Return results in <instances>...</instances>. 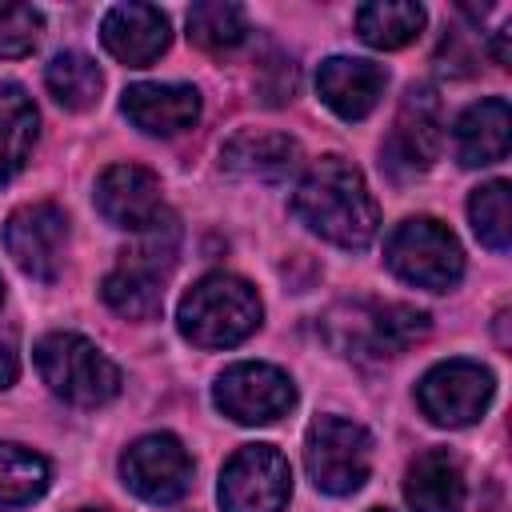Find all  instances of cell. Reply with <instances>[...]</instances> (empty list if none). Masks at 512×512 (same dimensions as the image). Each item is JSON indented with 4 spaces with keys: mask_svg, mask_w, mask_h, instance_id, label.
Returning a JSON list of instances; mask_svg holds the SVG:
<instances>
[{
    "mask_svg": "<svg viewBox=\"0 0 512 512\" xmlns=\"http://www.w3.org/2000/svg\"><path fill=\"white\" fill-rule=\"evenodd\" d=\"M292 212L340 248H368L380 224L364 172L344 156H324L304 172L292 192Z\"/></svg>",
    "mask_w": 512,
    "mask_h": 512,
    "instance_id": "1",
    "label": "cell"
},
{
    "mask_svg": "<svg viewBox=\"0 0 512 512\" xmlns=\"http://www.w3.org/2000/svg\"><path fill=\"white\" fill-rule=\"evenodd\" d=\"M176 248H180V224L172 212H164L156 224L136 232V244L104 276V284H100L104 304L116 316L152 320L164 304V280L176 268Z\"/></svg>",
    "mask_w": 512,
    "mask_h": 512,
    "instance_id": "2",
    "label": "cell"
},
{
    "mask_svg": "<svg viewBox=\"0 0 512 512\" xmlns=\"http://www.w3.org/2000/svg\"><path fill=\"white\" fill-rule=\"evenodd\" d=\"M260 316L264 308L248 280L212 272L184 292L176 324L180 336L192 340L196 348H232L260 328Z\"/></svg>",
    "mask_w": 512,
    "mask_h": 512,
    "instance_id": "3",
    "label": "cell"
},
{
    "mask_svg": "<svg viewBox=\"0 0 512 512\" xmlns=\"http://www.w3.org/2000/svg\"><path fill=\"white\" fill-rule=\"evenodd\" d=\"M36 368L48 392L76 408H100L120 392V368L76 332L44 336L36 344Z\"/></svg>",
    "mask_w": 512,
    "mask_h": 512,
    "instance_id": "4",
    "label": "cell"
},
{
    "mask_svg": "<svg viewBox=\"0 0 512 512\" xmlns=\"http://www.w3.org/2000/svg\"><path fill=\"white\" fill-rule=\"evenodd\" d=\"M384 260L404 284H416L428 292H448L464 276L460 240L448 232V224L432 216L400 220L384 244Z\"/></svg>",
    "mask_w": 512,
    "mask_h": 512,
    "instance_id": "5",
    "label": "cell"
},
{
    "mask_svg": "<svg viewBox=\"0 0 512 512\" xmlns=\"http://www.w3.org/2000/svg\"><path fill=\"white\" fill-rule=\"evenodd\" d=\"M304 464L320 492L348 496L372 472V436L344 416H316L304 436Z\"/></svg>",
    "mask_w": 512,
    "mask_h": 512,
    "instance_id": "6",
    "label": "cell"
},
{
    "mask_svg": "<svg viewBox=\"0 0 512 512\" xmlns=\"http://www.w3.org/2000/svg\"><path fill=\"white\" fill-rule=\"evenodd\" d=\"M496 380L484 364L476 360H444L436 368H428L416 384V404L420 412L440 424V428H464L476 424L488 404H492Z\"/></svg>",
    "mask_w": 512,
    "mask_h": 512,
    "instance_id": "7",
    "label": "cell"
},
{
    "mask_svg": "<svg viewBox=\"0 0 512 512\" xmlns=\"http://www.w3.org/2000/svg\"><path fill=\"white\" fill-rule=\"evenodd\" d=\"M292 496V468L272 444H244L220 472L224 512H284Z\"/></svg>",
    "mask_w": 512,
    "mask_h": 512,
    "instance_id": "8",
    "label": "cell"
},
{
    "mask_svg": "<svg viewBox=\"0 0 512 512\" xmlns=\"http://www.w3.org/2000/svg\"><path fill=\"white\" fill-rule=\"evenodd\" d=\"M212 400L236 424H272L296 408V384L276 364L244 360L216 376Z\"/></svg>",
    "mask_w": 512,
    "mask_h": 512,
    "instance_id": "9",
    "label": "cell"
},
{
    "mask_svg": "<svg viewBox=\"0 0 512 512\" xmlns=\"http://www.w3.org/2000/svg\"><path fill=\"white\" fill-rule=\"evenodd\" d=\"M124 484L148 504H176L192 488V456L172 432H148L120 456Z\"/></svg>",
    "mask_w": 512,
    "mask_h": 512,
    "instance_id": "10",
    "label": "cell"
},
{
    "mask_svg": "<svg viewBox=\"0 0 512 512\" xmlns=\"http://www.w3.org/2000/svg\"><path fill=\"white\" fill-rule=\"evenodd\" d=\"M4 248L16 268L32 280H56L68 248V216L52 200H36L16 208L4 220Z\"/></svg>",
    "mask_w": 512,
    "mask_h": 512,
    "instance_id": "11",
    "label": "cell"
},
{
    "mask_svg": "<svg viewBox=\"0 0 512 512\" xmlns=\"http://www.w3.org/2000/svg\"><path fill=\"white\" fill-rule=\"evenodd\" d=\"M444 140V120H440V96L428 84H412L400 100L396 128L388 136V168L392 172H424Z\"/></svg>",
    "mask_w": 512,
    "mask_h": 512,
    "instance_id": "12",
    "label": "cell"
},
{
    "mask_svg": "<svg viewBox=\"0 0 512 512\" xmlns=\"http://www.w3.org/2000/svg\"><path fill=\"white\" fill-rule=\"evenodd\" d=\"M96 208L112 228H124V232H144L168 212L160 196V180L144 164L104 168V176L96 180Z\"/></svg>",
    "mask_w": 512,
    "mask_h": 512,
    "instance_id": "13",
    "label": "cell"
},
{
    "mask_svg": "<svg viewBox=\"0 0 512 512\" xmlns=\"http://www.w3.org/2000/svg\"><path fill=\"white\" fill-rule=\"evenodd\" d=\"M100 40L104 48L128 64V68H148L152 60H160L168 52L172 40V24L160 8L152 4H116L104 12L100 24Z\"/></svg>",
    "mask_w": 512,
    "mask_h": 512,
    "instance_id": "14",
    "label": "cell"
},
{
    "mask_svg": "<svg viewBox=\"0 0 512 512\" xmlns=\"http://www.w3.org/2000/svg\"><path fill=\"white\" fill-rule=\"evenodd\" d=\"M384 84V68L360 56H332L316 72V92L340 120H364L380 104Z\"/></svg>",
    "mask_w": 512,
    "mask_h": 512,
    "instance_id": "15",
    "label": "cell"
},
{
    "mask_svg": "<svg viewBox=\"0 0 512 512\" xmlns=\"http://www.w3.org/2000/svg\"><path fill=\"white\" fill-rule=\"evenodd\" d=\"M120 112L148 136H176L200 120V92L188 84H132Z\"/></svg>",
    "mask_w": 512,
    "mask_h": 512,
    "instance_id": "16",
    "label": "cell"
},
{
    "mask_svg": "<svg viewBox=\"0 0 512 512\" xmlns=\"http://www.w3.org/2000/svg\"><path fill=\"white\" fill-rule=\"evenodd\" d=\"M404 500L412 512H464V468L448 448L420 452L404 472Z\"/></svg>",
    "mask_w": 512,
    "mask_h": 512,
    "instance_id": "17",
    "label": "cell"
},
{
    "mask_svg": "<svg viewBox=\"0 0 512 512\" xmlns=\"http://www.w3.org/2000/svg\"><path fill=\"white\" fill-rule=\"evenodd\" d=\"M224 168L232 176H244V180H260V184H280L296 172L300 164V144L284 132H236L224 152H220Z\"/></svg>",
    "mask_w": 512,
    "mask_h": 512,
    "instance_id": "18",
    "label": "cell"
},
{
    "mask_svg": "<svg viewBox=\"0 0 512 512\" xmlns=\"http://www.w3.org/2000/svg\"><path fill=\"white\" fill-rule=\"evenodd\" d=\"M512 144V108L504 96H488L460 112L456 120V156L464 168H484L508 156Z\"/></svg>",
    "mask_w": 512,
    "mask_h": 512,
    "instance_id": "19",
    "label": "cell"
},
{
    "mask_svg": "<svg viewBox=\"0 0 512 512\" xmlns=\"http://www.w3.org/2000/svg\"><path fill=\"white\" fill-rule=\"evenodd\" d=\"M424 332H428V312H420L412 304H372V308H364L348 348L372 352V356H400Z\"/></svg>",
    "mask_w": 512,
    "mask_h": 512,
    "instance_id": "20",
    "label": "cell"
},
{
    "mask_svg": "<svg viewBox=\"0 0 512 512\" xmlns=\"http://www.w3.org/2000/svg\"><path fill=\"white\" fill-rule=\"evenodd\" d=\"M36 104L20 84H0V184H8L32 156L36 144Z\"/></svg>",
    "mask_w": 512,
    "mask_h": 512,
    "instance_id": "21",
    "label": "cell"
},
{
    "mask_svg": "<svg viewBox=\"0 0 512 512\" xmlns=\"http://www.w3.org/2000/svg\"><path fill=\"white\" fill-rule=\"evenodd\" d=\"M424 28V8L420 4H408V0H376V4H364L356 8V32L364 44L372 48H404L420 36Z\"/></svg>",
    "mask_w": 512,
    "mask_h": 512,
    "instance_id": "22",
    "label": "cell"
},
{
    "mask_svg": "<svg viewBox=\"0 0 512 512\" xmlns=\"http://www.w3.org/2000/svg\"><path fill=\"white\" fill-rule=\"evenodd\" d=\"M44 84H48L52 100L68 112H88L104 92V76H100L96 60L84 52H56L52 64L44 68Z\"/></svg>",
    "mask_w": 512,
    "mask_h": 512,
    "instance_id": "23",
    "label": "cell"
},
{
    "mask_svg": "<svg viewBox=\"0 0 512 512\" xmlns=\"http://www.w3.org/2000/svg\"><path fill=\"white\" fill-rule=\"evenodd\" d=\"M48 460L24 444L0 440V508H20L44 496L48 488Z\"/></svg>",
    "mask_w": 512,
    "mask_h": 512,
    "instance_id": "24",
    "label": "cell"
},
{
    "mask_svg": "<svg viewBox=\"0 0 512 512\" xmlns=\"http://www.w3.org/2000/svg\"><path fill=\"white\" fill-rule=\"evenodd\" d=\"M248 36V20L240 4L228 0H204L188 8V40L204 52H232Z\"/></svg>",
    "mask_w": 512,
    "mask_h": 512,
    "instance_id": "25",
    "label": "cell"
},
{
    "mask_svg": "<svg viewBox=\"0 0 512 512\" xmlns=\"http://www.w3.org/2000/svg\"><path fill=\"white\" fill-rule=\"evenodd\" d=\"M468 220L480 244L492 252H508L512 244V204H508V180H488L468 196Z\"/></svg>",
    "mask_w": 512,
    "mask_h": 512,
    "instance_id": "26",
    "label": "cell"
},
{
    "mask_svg": "<svg viewBox=\"0 0 512 512\" xmlns=\"http://www.w3.org/2000/svg\"><path fill=\"white\" fill-rule=\"evenodd\" d=\"M40 32H44V16L32 4L0 0V60L28 56L40 44Z\"/></svg>",
    "mask_w": 512,
    "mask_h": 512,
    "instance_id": "27",
    "label": "cell"
},
{
    "mask_svg": "<svg viewBox=\"0 0 512 512\" xmlns=\"http://www.w3.org/2000/svg\"><path fill=\"white\" fill-rule=\"evenodd\" d=\"M16 376H20V360H16L12 344H8V340H0V388H12V384H16Z\"/></svg>",
    "mask_w": 512,
    "mask_h": 512,
    "instance_id": "28",
    "label": "cell"
},
{
    "mask_svg": "<svg viewBox=\"0 0 512 512\" xmlns=\"http://www.w3.org/2000/svg\"><path fill=\"white\" fill-rule=\"evenodd\" d=\"M76 512H108V508H76Z\"/></svg>",
    "mask_w": 512,
    "mask_h": 512,
    "instance_id": "29",
    "label": "cell"
},
{
    "mask_svg": "<svg viewBox=\"0 0 512 512\" xmlns=\"http://www.w3.org/2000/svg\"><path fill=\"white\" fill-rule=\"evenodd\" d=\"M0 304H4V280H0Z\"/></svg>",
    "mask_w": 512,
    "mask_h": 512,
    "instance_id": "30",
    "label": "cell"
},
{
    "mask_svg": "<svg viewBox=\"0 0 512 512\" xmlns=\"http://www.w3.org/2000/svg\"><path fill=\"white\" fill-rule=\"evenodd\" d=\"M372 512H388V508H372Z\"/></svg>",
    "mask_w": 512,
    "mask_h": 512,
    "instance_id": "31",
    "label": "cell"
}]
</instances>
